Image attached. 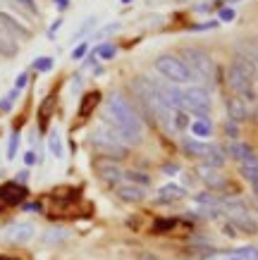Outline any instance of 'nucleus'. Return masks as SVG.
Returning <instances> with one entry per match:
<instances>
[{
  "label": "nucleus",
  "instance_id": "2eb2a0df",
  "mask_svg": "<svg viewBox=\"0 0 258 260\" xmlns=\"http://www.w3.org/2000/svg\"><path fill=\"white\" fill-rule=\"evenodd\" d=\"M17 50H19V46H17L15 36L5 29V26H0V55L5 57H15Z\"/></svg>",
  "mask_w": 258,
  "mask_h": 260
},
{
  "label": "nucleus",
  "instance_id": "412c9836",
  "mask_svg": "<svg viewBox=\"0 0 258 260\" xmlns=\"http://www.w3.org/2000/svg\"><path fill=\"white\" fill-rule=\"evenodd\" d=\"M98 103H101V93H96V91L94 93H86L84 98H81V103H79V115H81V117H89V115L96 110Z\"/></svg>",
  "mask_w": 258,
  "mask_h": 260
},
{
  "label": "nucleus",
  "instance_id": "c9c22d12",
  "mask_svg": "<svg viewBox=\"0 0 258 260\" xmlns=\"http://www.w3.org/2000/svg\"><path fill=\"white\" fill-rule=\"evenodd\" d=\"M225 129H227V136H232V139L237 136V122H232V119H230V122L225 124Z\"/></svg>",
  "mask_w": 258,
  "mask_h": 260
},
{
  "label": "nucleus",
  "instance_id": "1a4fd4ad",
  "mask_svg": "<svg viewBox=\"0 0 258 260\" xmlns=\"http://www.w3.org/2000/svg\"><path fill=\"white\" fill-rule=\"evenodd\" d=\"M115 193H118L120 201H125V203H141L144 198H146V189L139 186V184H132V181H122L115 186Z\"/></svg>",
  "mask_w": 258,
  "mask_h": 260
},
{
  "label": "nucleus",
  "instance_id": "f03ea898",
  "mask_svg": "<svg viewBox=\"0 0 258 260\" xmlns=\"http://www.w3.org/2000/svg\"><path fill=\"white\" fill-rule=\"evenodd\" d=\"M253 79H256V67L249 62L246 57H235L230 70H227V86L232 88V93L244 98L246 103L256 101V88H253Z\"/></svg>",
  "mask_w": 258,
  "mask_h": 260
},
{
  "label": "nucleus",
  "instance_id": "473e14b6",
  "mask_svg": "<svg viewBox=\"0 0 258 260\" xmlns=\"http://www.w3.org/2000/svg\"><path fill=\"white\" fill-rule=\"evenodd\" d=\"M220 19H222V22H232V19H235V10L232 8L220 10Z\"/></svg>",
  "mask_w": 258,
  "mask_h": 260
},
{
  "label": "nucleus",
  "instance_id": "6ab92c4d",
  "mask_svg": "<svg viewBox=\"0 0 258 260\" xmlns=\"http://www.w3.org/2000/svg\"><path fill=\"white\" fill-rule=\"evenodd\" d=\"M225 148L222 146H215V143H211L208 146V150H206V155H204V165H213V167H222L225 165Z\"/></svg>",
  "mask_w": 258,
  "mask_h": 260
},
{
  "label": "nucleus",
  "instance_id": "c756f323",
  "mask_svg": "<svg viewBox=\"0 0 258 260\" xmlns=\"http://www.w3.org/2000/svg\"><path fill=\"white\" fill-rule=\"evenodd\" d=\"M94 26H96V17H89V19H86V24H84V26H81V29H79V31L77 34H74V39H81V36H84V34L86 31H89V29H94Z\"/></svg>",
  "mask_w": 258,
  "mask_h": 260
},
{
  "label": "nucleus",
  "instance_id": "0eeeda50",
  "mask_svg": "<svg viewBox=\"0 0 258 260\" xmlns=\"http://www.w3.org/2000/svg\"><path fill=\"white\" fill-rule=\"evenodd\" d=\"M225 213L230 217V222H235L239 232L246 234H256L258 232V222L253 220V215L242 201H225Z\"/></svg>",
  "mask_w": 258,
  "mask_h": 260
},
{
  "label": "nucleus",
  "instance_id": "423d86ee",
  "mask_svg": "<svg viewBox=\"0 0 258 260\" xmlns=\"http://www.w3.org/2000/svg\"><path fill=\"white\" fill-rule=\"evenodd\" d=\"M213 108V98L206 86H187L182 88V110L191 115H208Z\"/></svg>",
  "mask_w": 258,
  "mask_h": 260
},
{
  "label": "nucleus",
  "instance_id": "f704fd0d",
  "mask_svg": "<svg viewBox=\"0 0 258 260\" xmlns=\"http://www.w3.org/2000/svg\"><path fill=\"white\" fill-rule=\"evenodd\" d=\"M26 81H29V74H26V72H22V74L17 77V84H15V88H24V86H26Z\"/></svg>",
  "mask_w": 258,
  "mask_h": 260
},
{
  "label": "nucleus",
  "instance_id": "a211bd4d",
  "mask_svg": "<svg viewBox=\"0 0 258 260\" xmlns=\"http://www.w3.org/2000/svg\"><path fill=\"white\" fill-rule=\"evenodd\" d=\"M24 196H26V189L17 186V184H8V186H3V189H0V201H3L5 205L19 203Z\"/></svg>",
  "mask_w": 258,
  "mask_h": 260
},
{
  "label": "nucleus",
  "instance_id": "e433bc0d",
  "mask_svg": "<svg viewBox=\"0 0 258 260\" xmlns=\"http://www.w3.org/2000/svg\"><path fill=\"white\" fill-rule=\"evenodd\" d=\"M204 260H230V255L227 253H213V255H208V258Z\"/></svg>",
  "mask_w": 258,
  "mask_h": 260
},
{
  "label": "nucleus",
  "instance_id": "393cba45",
  "mask_svg": "<svg viewBox=\"0 0 258 260\" xmlns=\"http://www.w3.org/2000/svg\"><path fill=\"white\" fill-rule=\"evenodd\" d=\"M115 53H118V48L112 46V43H103V46L96 48L94 55H98L101 60H112V57H115Z\"/></svg>",
  "mask_w": 258,
  "mask_h": 260
},
{
  "label": "nucleus",
  "instance_id": "58836bf2",
  "mask_svg": "<svg viewBox=\"0 0 258 260\" xmlns=\"http://www.w3.org/2000/svg\"><path fill=\"white\" fill-rule=\"evenodd\" d=\"M55 8H58V10H67V8H70V0H55Z\"/></svg>",
  "mask_w": 258,
  "mask_h": 260
},
{
  "label": "nucleus",
  "instance_id": "ea45409f",
  "mask_svg": "<svg viewBox=\"0 0 258 260\" xmlns=\"http://www.w3.org/2000/svg\"><path fill=\"white\" fill-rule=\"evenodd\" d=\"M24 210H29V213H39L41 205L39 203H29V205H24Z\"/></svg>",
  "mask_w": 258,
  "mask_h": 260
},
{
  "label": "nucleus",
  "instance_id": "c03bdc74",
  "mask_svg": "<svg viewBox=\"0 0 258 260\" xmlns=\"http://www.w3.org/2000/svg\"><path fill=\"white\" fill-rule=\"evenodd\" d=\"M120 3H122V5H127V3H132V0H120Z\"/></svg>",
  "mask_w": 258,
  "mask_h": 260
},
{
  "label": "nucleus",
  "instance_id": "c85d7f7f",
  "mask_svg": "<svg viewBox=\"0 0 258 260\" xmlns=\"http://www.w3.org/2000/svg\"><path fill=\"white\" fill-rule=\"evenodd\" d=\"M12 3H17V5H22L24 10H29V12H39V5H36V0H12Z\"/></svg>",
  "mask_w": 258,
  "mask_h": 260
},
{
  "label": "nucleus",
  "instance_id": "a19ab883",
  "mask_svg": "<svg viewBox=\"0 0 258 260\" xmlns=\"http://www.w3.org/2000/svg\"><path fill=\"white\" fill-rule=\"evenodd\" d=\"M163 172L165 174H177V167H175V165H167V167H163Z\"/></svg>",
  "mask_w": 258,
  "mask_h": 260
},
{
  "label": "nucleus",
  "instance_id": "79ce46f5",
  "mask_svg": "<svg viewBox=\"0 0 258 260\" xmlns=\"http://www.w3.org/2000/svg\"><path fill=\"white\" fill-rule=\"evenodd\" d=\"M26 177H29V172H26V170H22V172H19V177H17V179H19V181H26Z\"/></svg>",
  "mask_w": 258,
  "mask_h": 260
},
{
  "label": "nucleus",
  "instance_id": "20e7f679",
  "mask_svg": "<svg viewBox=\"0 0 258 260\" xmlns=\"http://www.w3.org/2000/svg\"><path fill=\"white\" fill-rule=\"evenodd\" d=\"M182 57L191 72H194L196 79L206 81V84H213L215 79V64H213L211 55L206 53L204 48H194V46H187L182 50Z\"/></svg>",
  "mask_w": 258,
  "mask_h": 260
},
{
  "label": "nucleus",
  "instance_id": "39448f33",
  "mask_svg": "<svg viewBox=\"0 0 258 260\" xmlns=\"http://www.w3.org/2000/svg\"><path fill=\"white\" fill-rule=\"evenodd\" d=\"M89 143L94 146L96 153H101L103 158H112V160H122L127 155V143H122L118 136L105 129H96L94 134L89 136Z\"/></svg>",
  "mask_w": 258,
  "mask_h": 260
},
{
  "label": "nucleus",
  "instance_id": "4c0bfd02",
  "mask_svg": "<svg viewBox=\"0 0 258 260\" xmlns=\"http://www.w3.org/2000/svg\"><path fill=\"white\" fill-rule=\"evenodd\" d=\"M24 160H26V165H34V162H36V153H34V150H29V153L24 155Z\"/></svg>",
  "mask_w": 258,
  "mask_h": 260
},
{
  "label": "nucleus",
  "instance_id": "a878e982",
  "mask_svg": "<svg viewBox=\"0 0 258 260\" xmlns=\"http://www.w3.org/2000/svg\"><path fill=\"white\" fill-rule=\"evenodd\" d=\"M63 239H67V232H65V229H48L46 234H43V241H48V244L63 241Z\"/></svg>",
  "mask_w": 258,
  "mask_h": 260
},
{
  "label": "nucleus",
  "instance_id": "f3484780",
  "mask_svg": "<svg viewBox=\"0 0 258 260\" xmlns=\"http://www.w3.org/2000/svg\"><path fill=\"white\" fill-rule=\"evenodd\" d=\"M187 196L184 186H177V184H165L158 189V201L160 203H170V201H180V198Z\"/></svg>",
  "mask_w": 258,
  "mask_h": 260
},
{
  "label": "nucleus",
  "instance_id": "ddd939ff",
  "mask_svg": "<svg viewBox=\"0 0 258 260\" xmlns=\"http://www.w3.org/2000/svg\"><path fill=\"white\" fill-rule=\"evenodd\" d=\"M198 177H201L211 189H218V186H222V181H225V177H222V172H220V167H213V165H201L198 167Z\"/></svg>",
  "mask_w": 258,
  "mask_h": 260
},
{
  "label": "nucleus",
  "instance_id": "6e6552de",
  "mask_svg": "<svg viewBox=\"0 0 258 260\" xmlns=\"http://www.w3.org/2000/svg\"><path fill=\"white\" fill-rule=\"evenodd\" d=\"M94 170L105 184H112V186H118L120 181H122V177H125V170L118 165V160L103 158V155L94 160Z\"/></svg>",
  "mask_w": 258,
  "mask_h": 260
},
{
  "label": "nucleus",
  "instance_id": "f8f14e48",
  "mask_svg": "<svg viewBox=\"0 0 258 260\" xmlns=\"http://www.w3.org/2000/svg\"><path fill=\"white\" fill-rule=\"evenodd\" d=\"M0 26H5V29H8L15 39H24V41L32 39V31H29L22 22H17L15 17H10L8 12H3V10H0Z\"/></svg>",
  "mask_w": 258,
  "mask_h": 260
},
{
  "label": "nucleus",
  "instance_id": "cd10ccee",
  "mask_svg": "<svg viewBox=\"0 0 258 260\" xmlns=\"http://www.w3.org/2000/svg\"><path fill=\"white\" fill-rule=\"evenodd\" d=\"M17 148H19V134H17V132H12L10 143H8V160H12L17 155Z\"/></svg>",
  "mask_w": 258,
  "mask_h": 260
},
{
  "label": "nucleus",
  "instance_id": "f257e3e1",
  "mask_svg": "<svg viewBox=\"0 0 258 260\" xmlns=\"http://www.w3.org/2000/svg\"><path fill=\"white\" fill-rule=\"evenodd\" d=\"M103 124L108 126L122 143H127V146H139L144 141V122H141V115L122 93L108 95Z\"/></svg>",
  "mask_w": 258,
  "mask_h": 260
},
{
  "label": "nucleus",
  "instance_id": "2f4dec72",
  "mask_svg": "<svg viewBox=\"0 0 258 260\" xmlns=\"http://www.w3.org/2000/svg\"><path fill=\"white\" fill-rule=\"evenodd\" d=\"M86 50H89V43H81V46L74 48V53H72V57H74V60H81V57L86 55Z\"/></svg>",
  "mask_w": 258,
  "mask_h": 260
},
{
  "label": "nucleus",
  "instance_id": "9b49d317",
  "mask_svg": "<svg viewBox=\"0 0 258 260\" xmlns=\"http://www.w3.org/2000/svg\"><path fill=\"white\" fill-rule=\"evenodd\" d=\"M225 108H227V117L232 119V122H244V119L249 117V105H246V101L235 93L227 95Z\"/></svg>",
  "mask_w": 258,
  "mask_h": 260
},
{
  "label": "nucleus",
  "instance_id": "7ed1b4c3",
  "mask_svg": "<svg viewBox=\"0 0 258 260\" xmlns=\"http://www.w3.org/2000/svg\"><path fill=\"white\" fill-rule=\"evenodd\" d=\"M153 70H156L165 81H170V84H177V86L196 81L194 72L187 67V62H184L182 57H177V55H170V53H163V55H158L156 60H153Z\"/></svg>",
  "mask_w": 258,
  "mask_h": 260
},
{
  "label": "nucleus",
  "instance_id": "dca6fc26",
  "mask_svg": "<svg viewBox=\"0 0 258 260\" xmlns=\"http://www.w3.org/2000/svg\"><path fill=\"white\" fill-rule=\"evenodd\" d=\"M208 146H211V143H204V139H184V141H182V148H184V153H187L189 158L204 160Z\"/></svg>",
  "mask_w": 258,
  "mask_h": 260
},
{
  "label": "nucleus",
  "instance_id": "37998d69",
  "mask_svg": "<svg viewBox=\"0 0 258 260\" xmlns=\"http://www.w3.org/2000/svg\"><path fill=\"white\" fill-rule=\"evenodd\" d=\"M253 191H256V196H258V181H253Z\"/></svg>",
  "mask_w": 258,
  "mask_h": 260
},
{
  "label": "nucleus",
  "instance_id": "4468645a",
  "mask_svg": "<svg viewBox=\"0 0 258 260\" xmlns=\"http://www.w3.org/2000/svg\"><path fill=\"white\" fill-rule=\"evenodd\" d=\"M189 129H191V134H194L196 139H208V136L213 134V122L208 119V115H198V117L189 124Z\"/></svg>",
  "mask_w": 258,
  "mask_h": 260
},
{
  "label": "nucleus",
  "instance_id": "b1692460",
  "mask_svg": "<svg viewBox=\"0 0 258 260\" xmlns=\"http://www.w3.org/2000/svg\"><path fill=\"white\" fill-rule=\"evenodd\" d=\"M227 255H230V260H258V246H244V248H237Z\"/></svg>",
  "mask_w": 258,
  "mask_h": 260
},
{
  "label": "nucleus",
  "instance_id": "72a5a7b5",
  "mask_svg": "<svg viewBox=\"0 0 258 260\" xmlns=\"http://www.w3.org/2000/svg\"><path fill=\"white\" fill-rule=\"evenodd\" d=\"M196 203H206V205H211V203H215V198H213L211 193H198V196H196Z\"/></svg>",
  "mask_w": 258,
  "mask_h": 260
},
{
  "label": "nucleus",
  "instance_id": "5701e85b",
  "mask_svg": "<svg viewBox=\"0 0 258 260\" xmlns=\"http://www.w3.org/2000/svg\"><path fill=\"white\" fill-rule=\"evenodd\" d=\"M48 148H50V153H53V158L63 160L65 150H63V139H60V132H58V129H53L50 136H48Z\"/></svg>",
  "mask_w": 258,
  "mask_h": 260
},
{
  "label": "nucleus",
  "instance_id": "bb28decb",
  "mask_svg": "<svg viewBox=\"0 0 258 260\" xmlns=\"http://www.w3.org/2000/svg\"><path fill=\"white\" fill-rule=\"evenodd\" d=\"M17 95H19V88H15V91H10V93L5 95L3 101H0V110H3V112H8L10 108H12V103L17 101Z\"/></svg>",
  "mask_w": 258,
  "mask_h": 260
},
{
  "label": "nucleus",
  "instance_id": "9d476101",
  "mask_svg": "<svg viewBox=\"0 0 258 260\" xmlns=\"http://www.w3.org/2000/svg\"><path fill=\"white\" fill-rule=\"evenodd\" d=\"M239 172H242V177L246 181H258V155L253 153V148H246L244 150V155H242V160H239Z\"/></svg>",
  "mask_w": 258,
  "mask_h": 260
},
{
  "label": "nucleus",
  "instance_id": "7c9ffc66",
  "mask_svg": "<svg viewBox=\"0 0 258 260\" xmlns=\"http://www.w3.org/2000/svg\"><path fill=\"white\" fill-rule=\"evenodd\" d=\"M34 67L41 72H48V70H53V60H50V57H41V60L34 62Z\"/></svg>",
  "mask_w": 258,
  "mask_h": 260
},
{
  "label": "nucleus",
  "instance_id": "4be33fe9",
  "mask_svg": "<svg viewBox=\"0 0 258 260\" xmlns=\"http://www.w3.org/2000/svg\"><path fill=\"white\" fill-rule=\"evenodd\" d=\"M125 181H132V184H139L144 189H149L151 186V177L146 172H139V170H125Z\"/></svg>",
  "mask_w": 258,
  "mask_h": 260
},
{
  "label": "nucleus",
  "instance_id": "aec40b11",
  "mask_svg": "<svg viewBox=\"0 0 258 260\" xmlns=\"http://www.w3.org/2000/svg\"><path fill=\"white\" fill-rule=\"evenodd\" d=\"M8 237L17 244H24V241H29L34 237V227L32 224H15V227L8 232Z\"/></svg>",
  "mask_w": 258,
  "mask_h": 260
}]
</instances>
